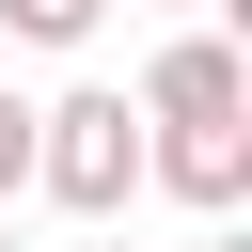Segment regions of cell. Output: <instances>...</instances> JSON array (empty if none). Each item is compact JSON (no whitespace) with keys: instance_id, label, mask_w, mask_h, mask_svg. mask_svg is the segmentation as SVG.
I'll list each match as a JSON object with an SVG mask.
<instances>
[{"instance_id":"cell-1","label":"cell","mask_w":252,"mask_h":252,"mask_svg":"<svg viewBox=\"0 0 252 252\" xmlns=\"http://www.w3.org/2000/svg\"><path fill=\"white\" fill-rule=\"evenodd\" d=\"M32 189H47L63 220H94V236H110V220L142 205V110H126L110 79L47 94V110H32Z\"/></svg>"},{"instance_id":"cell-2","label":"cell","mask_w":252,"mask_h":252,"mask_svg":"<svg viewBox=\"0 0 252 252\" xmlns=\"http://www.w3.org/2000/svg\"><path fill=\"white\" fill-rule=\"evenodd\" d=\"M126 110H142V126H252V63H236L220 32H173V47L142 63Z\"/></svg>"},{"instance_id":"cell-3","label":"cell","mask_w":252,"mask_h":252,"mask_svg":"<svg viewBox=\"0 0 252 252\" xmlns=\"http://www.w3.org/2000/svg\"><path fill=\"white\" fill-rule=\"evenodd\" d=\"M142 189L236 220V205H252V126H142Z\"/></svg>"},{"instance_id":"cell-4","label":"cell","mask_w":252,"mask_h":252,"mask_svg":"<svg viewBox=\"0 0 252 252\" xmlns=\"http://www.w3.org/2000/svg\"><path fill=\"white\" fill-rule=\"evenodd\" d=\"M94 16H110V0H0V32H16V47H79Z\"/></svg>"},{"instance_id":"cell-5","label":"cell","mask_w":252,"mask_h":252,"mask_svg":"<svg viewBox=\"0 0 252 252\" xmlns=\"http://www.w3.org/2000/svg\"><path fill=\"white\" fill-rule=\"evenodd\" d=\"M16 189H32V94H0V220H16Z\"/></svg>"},{"instance_id":"cell-6","label":"cell","mask_w":252,"mask_h":252,"mask_svg":"<svg viewBox=\"0 0 252 252\" xmlns=\"http://www.w3.org/2000/svg\"><path fill=\"white\" fill-rule=\"evenodd\" d=\"M205 252H252V236H236V220H220V236H205Z\"/></svg>"},{"instance_id":"cell-7","label":"cell","mask_w":252,"mask_h":252,"mask_svg":"<svg viewBox=\"0 0 252 252\" xmlns=\"http://www.w3.org/2000/svg\"><path fill=\"white\" fill-rule=\"evenodd\" d=\"M94 252H126V236H94Z\"/></svg>"},{"instance_id":"cell-8","label":"cell","mask_w":252,"mask_h":252,"mask_svg":"<svg viewBox=\"0 0 252 252\" xmlns=\"http://www.w3.org/2000/svg\"><path fill=\"white\" fill-rule=\"evenodd\" d=\"M0 252H16V236H0Z\"/></svg>"}]
</instances>
